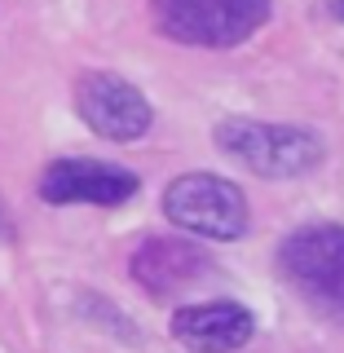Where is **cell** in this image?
I'll use <instances>...</instances> for the list:
<instances>
[{
  "label": "cell",
  "mask_w": 344,
  "mask_h": 353,
  "mask_svg": "<svg viewBox=\"0 0 344 353\" xmlns=\"http://www.w3.org/2000/svg\"><path fill=\"white\" fill-rule=\"evenodd\" d=\"M279 270L323 318L344 323V225H301L283 239Z\"/></svg>",
  "instance_id": "cell-1"
},
{
  "label": "cell",
  "mask_w": 344,
  "mask_h": 353,
  "mask_svg": "<svg viewBox=\"0 0 344 353\" xmlns=\"http://www.w3.org/2000/svg\"><path fill=\"white\" fill-rule=\"evenodd\" d=\"M216 146L234 154L243 168L256 176H305L309 168L323 163V141L309 128L296 124H261V119H221L216 124Z\"/></svg>",
  "instance_id": "cell-2"
},
{
  "label": "cell",
  "mask_w": 344,
  "mask_h": 353,
  "mask_svg": "<svg viewBox=\"0 0 344 353\" xmlns=\"http://www.w3.org/2000/svg\"><path fill=\"white\" fill-rule=\"evenodd\" d=\"M274 0H150L154 27L176 44L230 49L265 27Z\"/></svg>",
  "instance_id": "cell-3"
},
{
  "label": "cell",
  "mask_w": 344,
  "mask_h": 353,
  "mask_svg": "<svg viewBox=\"0 0 344 353\" xmlns=\"http://www.w3.org/2000/svg\"><path fill=\"white\" fill-rule=\"evenodd\" d=\"M163 216L199 239H243L247 234V199L239 185L212 172H185L163 190Z\"/></svg>",
  "instance_id": "cell-4"
},
{
  "label": "cell",
  "mask_w": 344,
  "mask_h": 353,
  "mask_svg": "<svg viewBox=\"0 0 344 353\" xmlns=\"http://www.w3.org/2000/svg\"><path fill=\"white\" fill-rule=\"evenodd\" d=\"M75 110L106 141H137L150 132V119H154L141 88L110 75V71L80 75V84H75Z\"/></svg>",
  "instance_id": "cell-5"
},
{
  "label": "cell",
  "mask_w": 344,
  "mask_h": 353,
  "mask_svg": "<svg viewBox=\"0 0 344 353\" xmlns=\"http://www.w3.org/2000/svg\"><path fill=\"white\" fill-rule=\"evenodd\" d=\"M137 172L119 168V163L102 159H58L40 176V199L44 203H128L137 194Z\"/></svg>",
  "instance_id": "cell-6"
},
{
  "label": "cell",
  "mask_w": 344,
  "mask_h": 353,
  "mask_svg": "<svg viewBox=\"0 0 344 353\" xmlns=\"http://www.w3.org/2000/svg\"><path fill=\"white\" fill-rule=\"evenodd\" d=\"M252 314L239 301H208L185 305L172 318V336L190 353H234L252 340Z\"/></svg>",
  "instance_id": "cell-7"
},
{
  "label": "cell",
  "mask_w": 344,
  "mask_h": 353,
  "mask_svg": "<svg viewBox=\"0 0 344 353\" xmlns=\"http://www.w3.org/2000/svg\"><path fill=\"white\" fill-rule=\"evenodd\" d=\"M208 270H212L208 256L185 239H150L132 256V279L150 296H172L181 287H190L194 279H203Z\"/></svg>",
  "instance_id": "cell-8"
},
{
  "label": "cell",
  "mask_w": 344,
  "mask_h": 353,
  "mask_svg": "<svg viewBox=\"0 0 344 353\" xmlns=\"http://www.w3.org/2000/svg\"><path fill=\"white\" fill-rule=\"evenodd\" d=\"M331 9H336V18H344V0H331Z\"/></svg>",
  "instance_id": "cell-9"
}]
</instances>
